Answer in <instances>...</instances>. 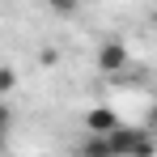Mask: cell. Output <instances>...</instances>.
Returning a JSON list of instances; mask_svg holds the SVG:
<instances>
[{
	"label": "cell",
	"instance_id": "1",
	"mask_svg": "<svg viewBox=\"0 0 157 157\" xmlns=\"http://www.w3.org/2000/svg\"><path fill=\"white\" fill-rule=\"evenodd\" d=\"M110 144H115V157H157V132L149 123H140V128L119 123L110 132Z\"/></svg>",
	"mask_w": 157,
	"mask_h": 157
},
{
	"label": "cell",
	"instance_id": "2",
	"mask_svg": "<svg viewBox=\"0 0 157 157\" xmlns=\"http://www.w3.org/2000/svg\"><path fill=\"white\" fill-rule=\"evenodd\" d=\"M128 64H132V51L123 43H102V47H98V68H102L106 77H119Z\"/></svg>",
	"mask_w": 157,
	"mask_h": 157
},
{
	"label": "cell",
	"instance_id": "3",
	"mask_svg": "<svg viewBox=\"0 0 157 157\" xmlns=\"http://www.w3.org/2000/svg\"><path fill=\"white\" fill-rule=\"evenodd\" d=\"M119 123H123V119H119L110 106H94V110L85 115V132H98V136H110Z\"/></svg>",
	"mask_w": 157,
	"mask_h": 157
},
{
	"label": "cell",
	"instance_id": "4",
	"mask_svg": "<svg viewBox=\"0 0 157 157\" xmlns=\"http://www.w3.org/2000/svg\"><path fill=\"white\" fill-rule=\"evenodd\" d=\"M81 157H115V144H110V136H98V132H89V136L81 140Z\"/></svg>",
	"mask_w": 157,
	"mask_h": 157
},
{
	"label": "cell",
	"instance_id": "5",
	"mask_svg": "<svg viewBox=\"0 0 157 157\" xmlns=\"http://www.w3.org/2000/svg\"><path fill=\"white\" fill-rule=\"evenodd\" d=\"M13 89H17V68H13V64H4V68H0V94L9 98Z\"/></svg>",
	"mask_w": 157,
	"mask_h": 157
},
{
	"label": "cell",
	"instance_id": "6",
	"mask_svg": "<svg viewBox=\"0 0 157 157\" xmlns=\"http://www.w3.org/2000/svg\"><path fill=\"white\" fill-rule=\"evenodd\" d=\"M43 4H47L51 13H59V17H72V13L81 9V0H43Z\"/></svg>",
	"mask_w": 157,
	"mask_h": 157
},
{
	"label": "cell",
	"instance_id": "7",
	"mask_svg": "<svg viewBox=\"0 0 157 157\" xmlns=\"http://www.w3.org/2000/svg\"><path fill=\"white\" fill-rule=\"evenodd\" d=\"M144 123H149V128H153V132H157V102H153V106H149V115H144Z\"/></svg>",
	"mask_w": 157,
	"mask_h": 157
}]
</instances>
